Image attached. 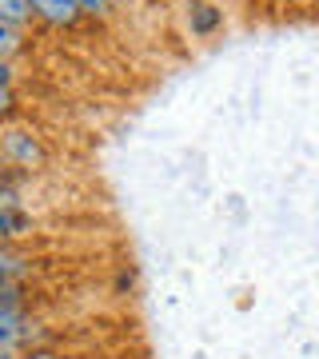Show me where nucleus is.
I'll use <instances>...</instances> for the list:
<instances>
[{"instance_id":"obj_13","label":"nucleus","mask_w":319,"mask_h":359,"mask_svg":"<svg viewBox=\"0 0 319 359\" xmlns=\"http://www.w3.org/2000/svg\"><path fill=\"white\" fill-rule=\"evenodd\" d=\"M4 359H44L40 351H25V355H4Z\"/></svg>"},{"instance_id":"obj_7","label":"nucleus","mask_w":319,"mask_h":359,"mask_svg":"<svg viewBox=\"0 0 319 359\" xmlns=\"http://www.w3.org/2000/svg\"><path fill=\"white\" fill-rule=\"evenodd\" d=\"M0 20L13 25V28H20V32H28V28L36 25L32 0H0Z\"/></svg>"},{"instance_id":"obj_12","label":"nucleus","mask_w":319,"mask_h":359,"mask_svg":"<svg viewBox=\"0 0 319 359\" xmlns=\"http://www.w3.org/2000/svg\"><path fill=\"white\" fill-rule=\"evenodd\" d=\"M16 84V65L13 60H0V88H13Z\"/></svg>"},{"instance_id":"obj_10","label":"nucleus","mask_w":319,"mask_h":359,"mask_svg":"<svg viewBox=\"0 0 319 359\" xmlns=\"http://www.w3.org/2000/svg\"><path fill=\"white\" fill-rule=\"evenodd\" d=\"M8 304H28V283H0V308Z\"/></svg>"},{"instance_id":"obj_9","label":"nucleus","mask_w":319,"mask_h":359,"mask_svg":"<svg viewBox=\"0 0 319 359\" xmlns=\"http://www.w3.org/2000/svg\"><path fill=\"white\" fill-rule=\"evenodd\" d=\"M76 4L80 16H88V20H104V16L112 13V0H72Z\"/></svg>"},{"instance_id":"obj_5","label":"nucleus","mask_w":319,"mask_h":359,"mask_svg":"<svg viewBox=\"0 0 319 359\" xmlns=\"http://www.w3.org/2000/svg\"><path fill=\"white\" fill-rule=\"evenodd\" d=\"M32 264H36V259L28 256L25 248L0 244V283H25L28 276H32Z\"/></svg>"},{"instance_id":"obj_3","label":"nucleus","mask_w":319,"mask_h":359,"mask_svg":"<svg viewBox=\"0 0 319 359\" xmlns=\"http://www.w3.org/2000/svg\"><path fill=\"white\" fill-rule=\"evenodd\" d=\"M184 20H188V32L196 40H208L224 28V8L212 4V0H188V16Z\"/></svg>"},{"instance_id":"obj_2","label":"nucleus","mask_w":319,"mask_h":359,"mask_svg":"<svg viewBox=\"0 0 319 359\" xmlns=\"http://www.w3.org/2000/svg\"><path fill=\"white\" fill-rule=\"evenodd\" d=\"M0 160L16 172H40V168L48 164V148L40 140L32 128H20V124H0Z\"/></svg>"},{"instance_id":"obj_4","label":"nucleus","mask_w":319,"mask_h":359,"mask_svg":"<svg viewBox=\"0 0 319 359\" xmlns=\"http://www.w3.org/2000/svg\"><path fill=\"white\" fill-rule=\"evenodd\" d=\"M32 13H36L40 25H48V28H76L84 20L72 0H32Z\"/></svg>"},{"instance_id":"obj_1","label":"nucleus","mask_w":319,"mask_h":359,"mask_svg":"<svg viewBox=\"0 0 319 359\" xmlns=\"http://www.w3.org/2000/svg\"><path fill=\"white\" fill-rule=\"evenodd\" d=\"M40 339H44V323L32 316L28 304H8V308H0V359L36 351Z\"/></svg>"},{"instance_id":"obj_11","label":"nucleus","mask_w":319,"mask_h":359,"mask_svg":"<svg viewBox=\"0 0 319 359\" xmlns=\"http://www.w3.org/2000/svg\"><path fill=\"white\" fill-rule=\"evenodd\" d=\"M16 112H20V100H16V92H13V88H0V124H8Z\"/></svg>"},{"instance_id":"obj_8","label":"nucleus","mask_w":319,"mask_h":359,"mask_svg":"<svg viewBox=\"0 0 319 359\" xmlns=\"http://www.w3.org/2000/svg\"><path fill=\"white\" fill-rule=\"evenodd\" d=\"M20 48H25V32L0 20V60H13V56H16Z\"/></svg>"},{"instance_id":"obj_6","label":"nucleus","mask_w":319,"mask_h":359,"mask_svg":"<svg viewBox=\"0 0 319 359\" xmlns=\"http://www.w3.org/2000/svg\"><path fill=\"white\" fill-rule=\"evenodd\" d=\"M32 231V212L25 204H0V244H16Z\"/></svg>"}]
</instances>
